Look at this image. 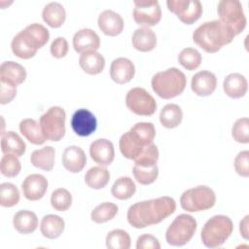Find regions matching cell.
<instances>
[{
	"label": "cell",
	"mask_w": 249,
	"mask_h": 249,
	"mask_svg": "<svg viewBox=\"0 0 249 249\" xmlns=\"http://www.w3.org/2000/svg\"><path fill=\"white\" fill-rule=\"evenodd\" d=\"M232 138L242 144L249 142V120L248 118H240L235 121L231 128Z\"/></svg>",
	"instance_id": "43"
},
{
	"label": "cell",
	"mask_w": 249,
	"mask_h": 249,
	"mask_svg": "<svg viewBox=\"0 0 249 249\" xmlns=\"http://www.w3.org/2000/svg\"><path fill=\"white\" fill-rule=\"evenodd\" d=\"M87 162L84 150L78 146H69L62 153V164L72 173H78L83 170Z\"/></svg>",
	"instance_id": "21"
},
{
	"label": "cell",
	"mask_w": 249,
	"mask_h": 249,
	"mask_svg": "<svg viewBox=\"0 0 249 249\" xmlns=\"http://www.w3.org/2000/svg\"><path fill=\"white\" fill-rule=\"evenodd\" d=\"M26 78L25 68L15 62L5 61L0 66V82L13 85L15 87L22 84Z\"/></svg>",
	"instance_id": "22"
},
{
	"label": "cell",
	"mask_w": 249,
	"mask_h": 249,
	"mask_svg": "<svg viewBox=\"0 0 249 249\" xmlns=\"http://www.w3.org/2000/svg\"><path fill=\"white\" fill-rule=\"evenodd\" d=\"M234 169L238 175L247 178L249 176V152L242 151L234 159Z\"/></svg>",
	"instance_id": "45"
},
{
	"label": "cell",
	"mask_w": 249,
	"mask_h": 249,
	"mask_svg": "<svg viewBox=\"0 0 249 249\" xmlns=\"http://www.w3.org/2000/svg\"><path fill=\"white\" fill-rule=\"evenodd\" d=\"M64 227L65 223L61 217L54 214H49L43 217L40 225V231L45 237L54 239L63 232Z\"/></svg>",
	"instance_id": "29"
},
{
	"label": "cell",
	"mask_w": 249,
	"mask_h": 249,
	"mask_svg": "<svg viewBox=\"0 0 249 249\" xmlns=\"http://www.w3.org/2000/svg\"><path fill=\"white\" fill-rule=\"evenodd\" d=\"M68 42L64 37H57L51 44V53L56 58L64 57L68 53Z\"/></svg>",
	"instance_id": "46"
},
{
	"label": "cell",
	"mask_w": 249,
	"mask_h": 249,
	"mask_svg": "<svg viewBox=\"0 0 249 249\" xmlns=\"http://www.w3.org/2000/svg\"><path fill=\"white\" fill-rule=\"evenodd\" d=\"M118 206L112 202H103L97 205L90 213L91 220L96 224H102L112 220L118 213Z\"/></svg>",
	"instance_id": "35"
},
{
	"label": "cell",
	"mask_w": 249,
	"mask_h": 249,
	"mask_svg": "<svg viewBox=\"0 0 249 249\" xmlns=\"http://www.w3.org/2000/svg\"><path fill=\"white\" fill-rule=\"evenodd\" d=\"M11 48H12V52L13 53L22 59H28L33 57L37 51L31 49L26 43L25 41L22 39V37L20 36L19 33H18L12 40L11 43Z\"/></svg>",
	"instance_id": "42"
},
{
	"label": "cell",
	"mask_w": 249,
	"mask_h": 249,
	"mask_svg": "<svg viewBox=\"0 0 249 249\" xmlns=\"http://www.w3.org/2000/svg\"><path fill=\"white\" fill-rule=\"evenodd\" d=\"M19 130L21 134L32 144L42 145L47 140L40 124L33 119L22 120L19 123Z\"/></svg>",
	"instance_id": "30"
},
{
	"label": "cell",
	"mask_w": 249,
	"mask_h": 249,
	"mask_svg": "<svg viewBox=\"0 0 249 249\" xmlns=\"http://www.w3.org/2000/svg\"><path fill=\"white\" fill-rule=\"evenodd\" d=\"M25 43L33 50L44 47L50 39L49 30L40 23H32L19 32Z\"/></svg>",
	"instance_id": "15"
},
{
	"label": "cell",
	"mask_w": 249,
	"mask_h": 249,
	"mask_svg": "<svg viewBox=\"0 0 249 249\" xmlns=\"http://www.w3.org/2000/svg\"><path fill=\"white\" fill-rule=\"evenodd\" d=\"M217 12L224 24L230 27L235 35L240 34L246 26V18L242 5L237 0H222L218 3Z\"/></svg>",
	"instance_id": "9"
},
{
	"label": "cell",
	"mask_w": 249,
	"mask_h": 249,
	"mask_svg": "<svg viewBox=\"0 0 249 249\" xmlns=\"http://www.w3.org/2000/svg\"><path fill=\"white\" fill-rule=\"evenodd\" d=\"M183 119L182 109L177 104H166L160 111V124L166 128L177 127Z\"/></svg>",
	"instance_id": "33"
},
{
	"label": "cell",
	"mask_w": 249,
	"mask_h": 249,
	"mask_svg": "<svg viewBox=\"0 0 249 249\" xmlns=\"http://www.w3.org/2000/svg\"><path fill=\"white\" fill-rule=\"evenodd\" d=\"M13 225L17 231L22 234H28L38 227V218L36 214L29 210H20L17 212L13 219Z\"/></svg>",
	"instance_id": "27"
},
{
	"label": "cell",
	"mask_w": 249,
	"mask_h": 249,
	"mask_svg": "<svg viewBox=\"0 0 249 249\" xmlns=\"http://www.w3.org/2000/svg\"><path fill=\"white\" fill-rule=\"evenodd\" d=\"M96 126V118L88 109H78L71 118V127L78 136H89L91 133L95 131Z\"/></svg>",
	"instance_id": "13"
},
{
	"label": "cell",
	"mask_w": 249,
	"mask_h": 249,
	"mask_svg": "<svg viewBox=\"0 0 249 249\" xmlns=\"http://www.w3.org/2000/svg\"><path fill=\"white\" fill-rule=\"evenodd\" d=\"M233 231L231 218L226 215H215L210 218L201 230L200 238L207 248H217L225 243Z\"/></svg>",
	"instance_id": "5"
},
{
	"label": "cell",
	"mask_w": 249,
	"mask_h": 249,
	"mask_svg": "<svg viewBox=\"0 0 249 249\" xmlns=\"http://www.w3.org/2000/svg\"><path fill=\"white\" fill-rule=\"evenodd\" d=\"M176 202L170 196H160L132 204L127 210V222L135 229L156 225L173 214Z\"/></svg>",
	"instance_id": "1"
},
{
	"label": "cell",
	"mask_w": 249,
	"mask_h": 249,
	"mask_svg": "<svg viewBox=\"0 0 249 249\" xmlns=\"http://www.w3.org/2000/svg\"><path fill=\"white\" fill-rule=\"evenodd\" d=\"M217 86V78L210 71H199L192 77V90L198 96L211 95Z\"/></svg>",
	"instance_id": "18"
},
{
	"label": "cell",
	"mask_w": 249,
	"mask_h": 249,
	"mask_svg": "<svg viewBox=\"0 0 249 249\" xmlns=\"http://www.w3.org/2000/svg\"><path fill=\"white\" fill-rule=\"evenodd\" d=\"M126 107L138 116H152L157 110L155 98L143 88L129 89L125 96Z\"/></svg>",
	"instance_id": "10"
},
{
	"label": "cell",
	"mask_w": 249,
	"mask_h": 249,
	"mask_svg": "<svg viewBox=\"0 0 249 249\" xmlns=\"http://www.w3.org/2000/svg\"><path fill=\"white\" fill-rule=\"evenodd\" d=\"M74 50L83 53L89 51H97L100 47V39L97 33L89 28H83L73 36Z\"/></svg>",
	"instance_id": "17"
},
{
	"label": "cell",
	"mask_w": 249,
	"mask_h": 249,
	"mask_svg": "<svg viewBox=\"0 0 249 249\" xmlns=\"http://www.w3.org/2000/svg\"><path fill=\"white\" fill-rule=\"evenodd\" d=\"M66 113L59 106H53L40 117L42 131L50 141H59L65 134Z\"/></svg>",
	"instance_id": "8"
},
{
	"label": "cell",
	"mask_w": 249,
	"mask_h": 249,
	"mask_svg": "<svg viewBox=\"0 0 249 249\" xmlns=\"http://www.w3.org/2000/svg\"><path fill=\"white\" fill-rule=\"evenodd\" d=\"M48 189V180L41 174L28 175L21 185L23 196L26 199L35 201L41 199Z\"/></svg>",
	"instance_id": "14"
},
{
	"label": "cell",
	"mask_w": 249,
	"mask_h": 249,
	"mask_svg": "<svg viewBox=\"0 0 249 249\" xmlns=\"http://www.w3.org/2000/svg\"><path fill=\"white\" fill-rule=\"evenodd\" d=\"M132 16L137 24L154 26L161 18V9L158 1H134Z\"/></svg>",
	"instance_id": "12"
},
{
	"label": "cell",
	"mask_w": 249,
	"mask_h": 249,
	"mask_svg": "<svg viewBox=\"0 0 249 249\" xmlns=\"http://www.w3.org/2000/svg\"><path fill=\"white\" fill-rule=\"evenodd\" d=\"M235 34L221 20L206 21L193 33L194 42L208 53H217L223 46L230 44Z\"/></svg>",
	"instance_id": "2"
},
{
	"label": "cell",
	"mask_w": 249,
	"mask_h": 249,
	"mask_svg": "<svg viewBox=\"0 0 249 249\" xmlns=\"http://www.w3.org/2000/svg\"><path fill=\"white\" fill-rule=\"evenodd\" d=\"M130 244V236L124 230H113L106 236V246L109 249H129Z\"/></svg>",
	"instance_id": "36"
},
{
	"label": "cell",
	"mask_w": 249,
	"mask_h": 249,
	"mask_svg": "<svg viewBox=\"0 0 249 249\" xmlns=\"http://www.w3.org/2000/svg\"><path fill=\"white\" fill-rule=\"evenodd\" d=\"M223 89L228 96L236 99L245 95L248 89V83L243 75L239 73H231L225 78Z\"/></svg>",
	"instance_id": "23"
},
{
	"label": "cell",
	"mask_w": 249,
	"mask_h": 249,
	"mask_svg": "<svg viewBox=\"0 0 249 249\" xmlns=\"http://www.w3.org/2000/svg\"><path fill=\"white\" fill-rule=\"evenodd\" d=\"M132 46L139 52H150L157 45V36L149 27L137 28L132 34Z\"/></svg>",
	"instance_id": "24"
},
{
	"label": "cell",
	"mask_w": 249,
	"mask_h": 249,
	"mask_svg": "<svg viewBox=\"0 0 249 249\" xmlns=\"http://www.w3.org/2000/svg\"><path fill=\"white\" fill-rule=\"evenodd\" d=\"M201 54L199 52L193 48H185L178 55L179 63L187 70L192 71L196 69L201 63Z\"/></svg>",
	"instance_id": "38"
},
{
	"label": "cell",
	"mask_w": 249,
	"mask_h": 249,
	"mask_svg": "<svg viewBox=\"0 0 249 249\" xmlns=\"http://www.w3.org/2000/svg\"><path fill=\"white\" fill-rule=\"evenodd\" d=\"M89 155L100 165H109L114 160L115 150L113 143L107 139H97L90 144Z\"/></svg>",
	"instance_id": "20"
},
{
	"label": "cell",
	"mask_w": 249,
	"mask_h": 249,
	"mask_svg": "<svg viewBox=\"0 0 249 249\" xmlns=\"http://www.w3.org/2000/svg\"><path fill=\"white\" fill-rule=\"evenodd\" d=\"M159 160V150L156 144L151 143L149 144L142 154L134 160V162L136 165L140 166H152L157 164V161Z\"/></svg>",
	"instance_id": "44"
},
{
	"label": "cell",
	"mask_w": 249,
	"mask_h": 249,
	"mask_svg": "<svg viewBox=\"0 0 249 249\" xmlns=\"http://www.w3.org/2000/svg\"><path fill=\"white\" fill-rule=\"evenodd\" d=\"M1 174L8 178L16 177L21 169L20 161L18 157L12 154H4L0 162Z\"/></svg>",
	"instance_id": "40"
},
{
	"label": "cell",
	"mask_w": 249,
	"mask_h": 249,
	"mask_svg": "<svg viewBox=\"0 0 249 249\" xmlns=\"http://www.w3.org/2000/svg\"><path fill=\"white\" fill-rule=\"evenodd\" d=\"M0 103L7 104L11 102L17 95V87L0 82Z\"/></svg>",
	"instance_id": "48"
},
{
	"label": "cell",
	"mask_w": 249,
	"mask_h": 249,
	"mask_svg": "<svg viewBox=\"0 0 249 249\" xmlns=\"http://www.w3.org/2000/svg\"><path fill=\"white\" fill-rule=\"evenodd\" d=\"M51 203L55 210L66 211L72 204V196L66 189L58 188L53 192Z\"/></svg>",
	"instance_id": "41"
},
{
	"label": "cell",
	"mask_w": 249,
	"mask_h": 249,
	"mask_svg": "<svg viewBox=\"0 0 249 249\" xmlns=\"http://www.w3.org/2000/svg\"><path fill=\"white\" fill-rule=\"evenodd\" d=\"M132 173L139 184L150 185L157 180L159 175V167L157 164L152 166H140L134 164Z\"/></svg>",
	"instance_id": "37"
},
{
	"label": "cell",
	"mask_w": 249,
	"mask_h": 249,
	"mask_svg": "<svg viewBox=\"0 0 249 249\" xmlns=\"http://www.w3.org/2000/svg\"><path fill=\"white\" fill-rule=\"evenodd\" d=\"M55 151L52 146H46L32 152L30 156L31 163L42 170L51 171L54 165Z\"/></svg>",
	"instance_id": "31"
},
{
	"label": "cell",
	"mask_w": 249,
	"mask_h": 249,
	"mask_svg": "<svg viewBox=\"0 0 249 249\" xmlns=\"http://www.w3.org/2000/svg\"><path fill=\"white\" fill-rule=\"evenodd\" d=\"M98 27L107 36H117L124 29V19L116 12L112 10L103 11L98 17Z\"/></svg>",
	"instance_id": "19"
},
{
	"label": "cell",
	"mask_w": 249,
	"mask_h": 249,
	"mask_svg": "<svg viewBox=\"0 0 249 249\" xmlns=\"http://www.w3.org/2000/svg\"><path fill=\"white\" fill-rule=\"evenodd\" d=\"M216 202L214 191L207 186H197L185 191L180 197V205L187 212L210 209Z\"/></svg>",
	"instance_id": "6"
},
{
	"label": "cell",
	"mask_w": 249,
	"mask_h": 249,
	"mask_svg": "<svg viewBox=\"0 0 249 249\" xmlns=\"http://www.w3.org/2000/svg\"><path fill=\"white\" fill-rule=\"evenodd\" d=\"M156 136V128L152 123H137L124 133L119 141L122 155L129 160L137 159Z\"/></svg>",
	"instance_id": "3"
},
{
	"label": "cell",
	"mask_w": 249,
	"mask_h": 249,
	"mask_svg": "<svg viewBox=\"0 0 249 249\" xmlns=\"http://www.w3.org/2000/svg\"><path fill=\"white\" fill-rule=\"evenodd\" d=\"M1 150L3 154H12L21 157L26 150L24 141L14 131H7L1 135Z\"/></svg>",
	"instance_id": "28"
},
{
	"label": "cell",
	"mask_w": 249,
	"mask_h": 249,
	"mask_svg": "<svg viewBox=\"0 0 249 249\" xmlns=\"http://www.w3.org/2000/svg\"><path fill=\"white\" fill-rule=\"evenodd\" d=\"M248 226H249V216L246 215L240 222L239 224V231H240V234L244 239H248L249 238V230H248Z\"/></svg>",
	"instance_id": "49"
},
{
	"label": "cell",
	"mask_w": 249,
	"mask_h": 249,
	"mask_svg": "<svg viewBox=\"0 0 249 249\" xmlns=\"http://www.w3.org/2000/svg\"><path fill=\"white\" fill-rule=\"evenodd\" d=\"M19 201L18 189L12 183L0 185V204L3 207H12Z\"/></svg>",
	"instance_id": "39"
},
{
	"label": "cell",
	"mask_w": 249,
	"mask_h": 249,
	"mask_svg": "<svg viewBox=\"0 0 249 249\" xmlns=\"http://www.w3.org/2000/svg\"><path fill=\"white\" fill-rule=\"evenodd\" d=\"M137 249H160V244L155 236L151 234H142L136 241Z\"/></svg>",
	"instance_id": "47"
},
{
	"label": "cell",
	"mask_w": 249,
	"mask_h": 249,
	"mask_svg": "<svg viewBox=\"0 0 249 249\" xmlns=\"http://www.w3.org/2000/svg\"><path fill=\"white\" fill-rule=\"evenodd\" d=\"M42 18L49 26L53 28H58L65 21L66 12L60 3L51 2L44 7Z\"/></svg>",
	"instance_id": "26"
},
{
	"label": "cell",
	"mask_w": 249,
	"mask_h": 249,
	"mask_svg": "<svg viewBox=\"0 0 249 249\" xmlns=\"http://www.w3.org/2000/svg\"><path fill=\"white\" fill-rule=\"evenodd\" d=\"M151 85L157 95L163 99H171L184 91L187 79L181 70L171 67L155 74L152 78Z\"/></svg>",
	"instance_id": "4"
},
{
	"label": "cell",
	"mask_w": 249,
	"mask_h": 249,
	"mask_svg": "<svg viewBox=\"0 0 249 249\" xmlns=\"http://www.w3.org/2000/svg\"><path fill=\"white\" fill-rule=\"evenodd\" d=\"M166 5L185 24H193L202 15V5L197 0H168Z\"/></svg>",
	"instance_id": "11"
},
{
	"label": "cell",
	"mask_w": 249,
	"mask_h": 249,
	"mask_svg": "<svg viewBox=\"0 0 249 249\" xmlns=\"http://www.w3.org/2000/svg\"><path fill=\"white\" fill-rule=\"evenodd\" d=\"M134 74V64L128 58L119 57L112 61L110 66V77L115 83L119 85L126 84L131 81Z\"/></svg>",
	"instance_id": "16"
},
{
	"label": "cell",
	"mask_w": 249,
	"mask_h": 249,
	"mask_svg": "<svg viewBox=\"0 0 249 249\" xmlns=\"http://www.w3.org/2000/svg\"><path fill=\"white\" fill-rule=\"evenodd\" d=\"M136 192L135 183L130 177L122 176L118 178L112 186L111 193L117 199L125 200L130 198Z\"/></svg>",
	"instance_id": "34"
},
{
	"label": "cell",
	"mask_w": 249,
	"mask_h": 249,
	"mask_svg": "<svg viewBox=\"0 0 249 249\" xmlns=\"http://www.w3.org/2000/svg\"><path fill=\"white\" fill-rule=\"evenodd\" d=\"M81 68L89 75H96L103 71L105 67V59L103 55L96 51L83 53L79 58Z\"/></svg>",
	"instance_id": "25"
},
{
	"label": "cell",
	"mask_w": 249,
	"mask_h": 249,
	"mask_svg": "<svg viewBox=\"0 0 249 249\" xmlns=\"http://www.w3.org/2000/svg\"><path fill=\"white\" fill-rule=\"evenodd\" d=\"M110 180V173L106 167L93 166L89 168L85 175L86 184L95 190L104 188Z\"/></svg>",
	"instance_id": "32"
},
{
	"label": "cell",
	"mask_w": 249,
	"mask_h": 249,
	"mask_svg": "<svg viewBox=\"0 0 249 249\" xmlns=\"http://www.w3.org/2000/svg\"><path fill=\"white\" fill-rule=\"evenodd\" d=\"M196 227V221L193 216L180 214L167 228L165 239L171 246H183L193 238Z\"/></svg>",
	"instance_id": "7"
}]
</instances>
